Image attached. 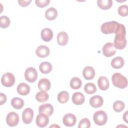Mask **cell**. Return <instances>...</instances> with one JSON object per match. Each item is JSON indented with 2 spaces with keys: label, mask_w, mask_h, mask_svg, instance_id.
I'll return each mask as SVG.
<instances>
[{
  "label": "cell",
  "mask_w": 128,
  "mask_h": 128,
  "mask_svg": "<svg viewBox=\"0 0 128 128\" xmlns=\"http://www.w3.org/2000/svg\"><path fill=\"white\" fill-rule=\"evenodd\" d=\"M115 38L114 41V46L118 50H122L126 46V30L124 25L120 24L118 31L115 34Z\"/></svg>",
  "instance_id": "obj_1"
},
{
  "label": "cell",
  "mask_w": 128,
  "mask_h": 128,
  "mask_svg": "<svg viewBox=\"0 0 128 128\" xmlns=\"http://www.w3.org/2000/svg\"><path fill=\"white\" fill-rule=\"evenodd\" d=\"M120 24L116 21L106 22L102 24L100 26V30L102 33L106 34L112 33L116 34L120 28Z\"/></svg>",
  "instance_id": "obj_2"
},
{
  "label": "cell",
  "mask_w": 128,
  "mask_h": 128,
  "mask_svg": "<svg viewBox=\"0 0 128 128\" xmlns=\"http://www.w3.org/2000/svg\"><path fill=\"white\" fill-rule=\"evenodd\" d=\"M112 80L114 86L120 88H124L128 86L127 78L118 72H116L112 74Z\"/></svg>",
  "instance_id": "obj_3"
},
{
  "label": "cell",
  "mask_w": 128,
  "mask_h": 128,
  "mask_svg": "<svg viewBox=\"0 0 128 128\" xmlns=\"http://www.w3.org/2000/svg\"><path fill=\"white\" fill-rule=\"evenodd\" d=\"M93 120L96 125L102 126L106 124L108 120V116L104 110H100L96 112L94 114Z\"/></svg>",
  "instance_id": "obj_4"
},
{
  "label": "cell",
  "mask_w": 128,
  "mask_h": 128,
  "mask_svg": "<svg viewBox=\"0 0 128 128\" xmlns=\"http://www.w3.org/2000/svg\"><path fill=\"white\" fill-rule=\"evenodd\" d=\"M1 82L6 87H11L15 82V77L10 72L5 73L1 78Z\"/></svg>",
  "instance_id": "obj_5"
},
{
  "label": "cell",
  "mask_w": 128,
  "mask_h": 128,
  "mask_svg": "<svg viewBox=\"0 0 128 128\" xmlns=\"http://www.w3.org/2000/svg\"><path fill=\"white\" fill-rule=\"evenodd\" d=\"M26 80L30 82H34L38 78V72L36 70L32 67L27 68L24 72Z\"/></svg>",
  "instance_id": "obj_6"
},
{
  "label": "cell",
  "mask_w": 128,
  "mask_h": 128,
  "mask_svg": "<svg viewBox=\"0 0 128 128\" xmlns=\"http://www.w3.org/2000/svg\"><path fill=\"white\" fill-rule=\"evenodd\" d=\"M6 122L10 126H15L19 122V117L17 113L14 112L8 114L6 118Z\"/></svg>",
  "instance_id": "obj_7"
},
{
  "label": "cell",
  "mask_w": 128,
  "mask_h": 128,
  "mask_svg": "<svg viewBox=\"0 0 128 128\" xmlns=\"http://www.w3.org/2000/svg\"><path fill=\"white\" fill-rule=\"evenodd\" d=\"M116 52V50L114 44L108 42L105 44L102 47V53L106 57H111Z\"/></svg>",
  "instance_id": "obj_8"
},
{
  "label": "cell",
  "mask_w": 128,
  "mask_h": 128,
  "mask_svg": "<svg viewBox=\"0 0 128 128\" xmlns=\"http://www.w3.org/2000/svg\"><path fill=\"white\" fill-rule=\"evenodd\" d=\"M36 122L40 128L46 127L49 123L48 116L43 113H40L36 118Z\"/></svg>",
  "instance_id": "obj_9"
},
{
  "label": "cell",
  "mask_w": 128,
  "mask_h": 128,
  "mask_svg": "<svg viewBox=\"0 0 128 128\" xmlns=\"http://www.w3.org/2000/svg\"><path fill=\"white\" fill-rule=\"evenodd\" d=\"M34 117V111L30 108H26L22 112V120L25 124H30L32 122Z\"/></svg>",
  "instance_id": "obj_10"
},
{
  "label": "cell",
  "mask_w": 128,
  "mask_h": 128,
  "mask_svg": "<svg viewBox=\"0 0 128 128\" xmlns=\"http://www.w3.org/2000/svg\"><path fill=\"white\" fill-rule=\"evenodd\" d=\"M76 122V116L71 113L65 114L62 118V122L66 126H72L75 125Z\"/></svg>",
  "instance_id": "obj_11"
},
{
  "label": "cell",
  "mask_w": 128,
  "mask_h": 128,
  "mask_svg": "<svg viewBox=\"0 0 128 128\" xmlns=\"http://www.w3.org/2000/svg\"><path fill=\"white\" fill-rule=\"evenodd\" d=\"M103 102L104 100L102 98L98 95L91 97L89 102L90 106L94 108H98L102 106L103 104Z\"/></svg>",
  "instance_id": "obj_12"
},
{
  "label": "cell",
  "mask_w": 128,
  "mask_h": 128,
  "mask_svg": "<svg viewBox=\"0 0 128 128\" xmlns=\"http://www.w3.org/2000/svg\"><path fill=\"white\" fill-rule=\"evenodd\" d=\"M50 50L49 48L47 46L44 45L38 46L36 50V56L41 58L47 57L50 54Z\"/></svg>",
  "instance_id": "obj_13"
},
{
  "label": "cell",
  "mask_w": 128,
  "mask_h": 128,
  "mask_svg": "<svg viewBox=\"0 0 128 128\" xmlns=\"http://www.w3.org/2000/svg\"><path fill=\"white\" fill-rule=\"evenodd\" d=\"M38 112L39 113H43L48 116H50L54 112L53 106L48 103L42 104L39 106Z\"/></svg>",
  "instance_id": "obj_14"
},
{
  "label": "cell",
  "mask_w": 128,
  "mask_h": 128,
  "mask_svg": "<svg viewBox=\"0 0 128 128\" xmlns=\"http://www.w3.org/2000/svg\"><path fill=\"white\" fill-rule=\"evenodd\" d=\"M57 42L58 45L64 46L66 45L68 41V34L64 31L60 32L56 38Z\"/></svg>",
  "instance_id": "obj_15"
},
{
  "label": "cell",
  "mask_w": 128,
  "mask_h": 128,
  "mask_svg": "<svg viewBox=\"0 0 128 128\" xmlns=\"http://www.w3.org/2000/svg\"><path fill=\"white\" fill-rule=\"evenodd\" d=\"M94 75L95 70L92 66H86L82 70V76L86 80H92L94 78Z\"/></svg>",
  "instance_id": "obj_16"
},
{
  "label": "cell",
  "mask_w": 128,
  "mask_h": 128,
  "mask_svg": "<svg viewBox=\"0 0 128 128\" xmlns=\"http://www.w3.org/2000/svg\"><path fill=\"white\" fill-rule=\"evenodd\" d=\"M42 39L46 42H50L53 38V32L49 28H44L42 29L40 33Z\"/></svg>",
  "instance_id": "obj_17"
},
{
  "label": "cell",
  "mask_w": 128,
  "mask_h": 128,
  "mask_svg": "<svg viewBox=\"0 0 128 128\" xmlns=\"http://www.w3.org/2000/svg\"><path fill=\"white\" fill-rule=\"evenodd\" d=\"M85 101L84 95L80 92H74L72 96V102L76 105H81Z\"/></svg>",
  "instance_id": "obj_18"
},
{
  "label": "cell",
  "mask_w": 128,
  "mask_h": 128,
  "mask_svg": "<svg viewBox=\"0 0 128 128\" xmlns=\"http://www.w3.org/2000/svg\"><path fill=\"white\" fill-rule=\"evenodd\" d=\"M30 86L26 83H20L17 86V92L21 96L28 94L30 92Z\"/></svg>",
  "instance_id": "obj_19"
},
{
  "label": "cell",
  "mask_w": 128,
  "mask_h": 128,
  "mask_svg": "<svg viewBox=\"0 0 128 128\" xmlns=\"http://www.w3.org/2000/svg\"><path fill=\"white\" fill-rule=\"evenodd\" d=\"M51 87L50 81L46 78H43L40 80L38 82V88L40 90L44 91H48Z\"/></svg>",
  "instance_id": "obj_20"
},
{
  "label": "cell",
  "mask_w": 128,
  "mask_h": 128,
  "mask_svg": "<svg viewBox=\"0 0 128 128\" xmlns=\"http://www.w3.org/2000/svg\"><path fill=\"white\" fill-rule=\"evenodd\" d=\"M98 84L100 89L102 90H107L110 86L108 80L106 77L104 76H100L98 78Z\"/></svg>",
  "instance_id": "obj_21"
},
{
  "label": "cell",
  "mask_w": 128,
  "mask_h": 128,
  "mask_svg": "<svg viewBox=\"0 0 128 128\" xmlns=\"http://www.w3.org/2000/svg\"><path fill=\"white\" fill-rule=\"evenodd\" d=\"M44 16L47 20H53L58 16V11L54 8L50 7L46 10Z\"/></svg>",
  "instance_id": "obj_22"
},
{
  "label": "cell",
  "mask_w": 128,
  "mask_h": 128,
  "mask_svg": "<svg viewBox=\"0 0 128 128\" xmlns=\"http://www.w3.org/2000/svg\"><path fill=\"white\" fill-rule=\"evenodd\" d=\"M124 60L120 56H116L110 62L112 66L114 69H119L122 68L124 66Z\"/></svg>",
  "instance_id": "obj_23"
},
{
  "label": "cell",
  "mask_w": 128,
  "mask_h": 128,
  "mask_svg": "<svg viewBox=\"0 0 128 128\" xmlns=\"http://www.w3.org/2000/svg\"><path fill=\"white\" fill-rule=\"evenodd\" d=\"M39 69L42 73L47 74L52 71V66L50 62H44L40 64Z\"/></svg>",
  "instance_id": "obj_24"
},
{
  "label": "cell",
  "mask_w": 128,
  "mask_h": 128,
  "mask_svg": "<svg viewBox=\"0 0 128 128\" xmlns=\"http://www.w3.org/2000/svg\"><path fill=\"white\" fill-rule=\"evenodd\" d=\"M97 4L100 9L106 10L112 7V0H98Z\"/></svg>",
  "instance_id": "obj_25"
},
{
  "label": "cell",
  "mask_w": 128,
  "mask_h": 128,
  "mask_svg": "<svg viewBox=\"0 0 128 128\" xmlns=\"http://www.w3.org/2000/svg\"><path fill=\"white\" fill-rule=\"evenodd\" d=\"M24 100L18 97H16L13 98L11 100V105L12 106L16 109V110H20L24 106Z\"/></svg>",
  "instance_id": "obj_26"
},
{
  "label": "cell",
  "mask_w": 128,
  "mask_h": 128,
  "mask_svg": "<svg viewBox=\"0 0 128 128\" xmlns=\"http://www.w3.org/2000/svg\"><path fill=\"white\" fill-rule=\"evenodd\" d=\"M49 98L48 94L44 90H40L36 95V99L40 102H44L48 100Z\"/></svg>",
  "instance_id": "obj_27"
},
{
  "label": "cell",
  "mask_w": 128,
  "mask_h": 128,
  "mask_svg": "<svg viewBox=\"0 0 128 128\" xmlns=\"http://www.w3.org/2000/svg\"><path fill=\"white\" fill-rule=\"evenodd\" d=\"M58 100L61 104L66 103L69 99V94L68 92L63 90L58 93L57 96Z\"/></svg>",
  "instance_id": "obj_28"
},
{
  "label": "cell",
  "mask_w": 128,
  "mask_h": 128,
  "mask_svg": "<svg viewBox=\"0 0 128 128\" xmlns=\"http://www.w3.org/2000/svg\"><path fill=\"white\" fill-rule=\"evenodd\" d=\"M82 86V80L78 77L72 78L70 81V86L74 90L79 89Z\"/></svg>",
  "instance_id": "obj_29"
},
{
  "label": "cell",
  "mask_w": 128,
  "mask_h": 128,
  "mask_svg": "<svg viewBox=\"0 0 128 128\" xmlns=\"http://www.w3.org/2000/svg\"><path fill=\"white\" fill-rule=\"evenodd\" d=\"M84 90L86 94H91L96 92V87L94 83L88 82L85 84L84 86Z\"/></svg>",
  "instance_id": "obj_30"
},
{
  "label": "cell",
  "mask_w": 128,
  "mask_h": 128,
  "mask_svg": "<svg viewBox=\"0 0 128 128\" xmlns=\"http://www.w3.org/2000/svg\"><path fill=\"white\" fill-rule=\"evenodd\" d=\"M125 107V104L122 101L116 100L113 104L114 110L116 112H122Z\"/></svg>",
  "instance_id": "obj_31"
},
{
  "label": "cell",
  "mask_w": 128,
  "mask_h": 128,
  "mask_svg": "<svg viewBox=\"0 0 128 128\" xmlns=\"http://www.w3.org/2000/svg\"><path fill=\"white\" fill-rule=\"evenodd\" d=\"M10 23V19L6 16H2L0 17V26L2 28H6L9 26Z\"/></svg>",
  "instance_id": "obj_32"
},
{
  "label": "cell",
  "mask_w": 128,
  "mask_h": 128,
  "mask_svg": "<svg viewBox=\"0 0 128 128\" xmlns=\"http://www.w3.org/2000/svg\"><path fill=\"white\" fill-rule=\"evenodd\" d=\"M90 126V120L85 118H82L79 122L78 128H89Z\"/></svg>",
  "instance_id": "obj_33"
},
{
  "label": "cell",
  "mask_w": 128,
  "mask_h": 128,
  "mask_svg": "<svg viewBox=\"0 0 128 128\" xmlns=\"http://www.w3.org/2000/svg\"><path fill=\"white\" fill-rule=\"evenodd\" d=\"M118 13L122 16H126L128 14V6L126 4L120 6L118 8Z\"/></svg>",
  "instance_id": "obj_34"
},
{
  "label": "cell",
  "mask_w": 128,
  "mask_h": 128,
  "mask_svg": "<svg viewBox=\"0 0 128 128\" xmlns=\"http://www.w3.org/2000/svg\"><path fill=\"white\" fill-rule=\"evenodd\" d=\"M50 0H36L35 3L36 5L40 8H44L48 5L50 4Z\"/></svg>",
  "instance_id": "obj_35"
},
{
  "label": "cell",
  "mask_w": 128,
  "mask_h": 128,
  "mask_svg": "<svg viewBox=\"0 0 128 128\" xmlns=\"http://www.w3.org/2000/svg\"><path fill=\"white\" fill-rule=\"evenodd\" d=\"M32 2L31 0H18V3L20 6L22 7H26L30 4V2Z\"/></svg>",
  "instance_id": "obj_36"
},
{
  "label": "cell",
  "mask_w": 128,
  "mask_h": 128,
  "mask_svg": "<svg viewBox=\"0 0 128 128\" xmlns=\"http://www.w3.org/2000/svg\"><path fill=\"white\" fill-rule=\"evenodd\" d=\"M6 101V96L5 94L0 93V105H2Z\"/></svg>",
  "instance_id": "obj_37"
},
{
  "label": "cell",
  "mask_w": 128,
  "mask_h": 128,
  "mask_svg": "<svg viewBox=\"0 0 128 128\" xmlns=\"http://www.w3.org/2000/svg\"><path fill=\"white\" fill-rule=\"evenodd\" d=\"M128 111H126L125 113L123 114V120H124L126 123L128 122Z\"/></svg>",
  "instance_id": "obj_38"
}]
</instances>
